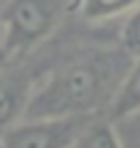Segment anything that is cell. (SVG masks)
I'll use <instances>...</instances> for the list:
<instances>
[{"mask_svg": "<svg viewBox=\"0 0 140 148\" xmlns=\"http://www.w3.org/2000/svg\"><path fill=\"white\" fill-rule=\"evenodd\" d=\"M118 54H91L69 62L47 74L32 86L25 119H67L93 116L108 106L128 67H120Z\"/></svg>", "mask_w": 140, "mask_h": 148, "instance_id": "6da1fadb", "label": "cell"}, {"mask_svg": "<svg viewBox=\"0 0 140 148\" xmlns=\"http://www.w3.org/2000/svg\"><path fill=\"white\" fill-rule=\"evenodd\" d=\"M74 148H123L118 136V128H116L113 119H96L91 116L88 123L81 128Z\"/></svg>", "mask_w": 140, "mask_h": 148, "instance_id": "52a82bcc", "label": "cell"}, {"mask_svg": "<svg viewBox=\"0 0 140 148\" xmlns=\"http://www.w3.org/2000/svg\"><path fill=\"white\" fill-rule=\"evenodd\" d=\"M69 0H7L0 8V35L5 59L25 57L54 32Z\"/></svg>", "mask_w": 140, "mask_h": 148, "instance_id": "7a4b0ae2", "label": "cell"}, {"mask_svg": "<svg viewBox=\"0 0 140 148\" xmlns=\"http://www.w3.org/2000/svg\"><path fill=\"white\" fill-rule=\"evenodd\" d=\"M32 86L22 74H3L0 72V133L25 119V109L30 101Z\"/></svg>", "mask_w": 140, "mask_h": 148, "instance_id": "277c9868", "label": "cell"}, {"mask_svg": "<svg viewBox=\"0 0 140 148\" xmlns=\"http://www.w3.org/2000/svg\"><path fill=\"white\" fill-rule=\"evenodd\" d=\"M120 47L128 57H140V5L123 17L120 25Z\"/></svg>", "mask_w": 140, "mask_h": 148, "instance_id": "ba28073f", "label": "cell"}, {"mask_svg": "<svg viewBox=\"0 0 140 148\" xmlns=\"http://www.w3.org/2000/svg\"><path fill=\"white\" fill-rule=\"evenodd\" d=\"M140 5V0H74L71 8L76 17L84 22H111L125 17L133 8Z\"/></svg>", "mask_w": 140, "mask_h": 148, "instance_id": "8992f818", "label": "cell"}, {"mask_svg": "<svg viewBox=\"0 0 140 148\" xmlns=\"http://www.w3.org/2000/svg\"><path fill=\"white\" fill-rule=\"evenodd\" d=\"M5 49H3V35H0V69H3V64H5Z\"/></svg>", "mask_w": 140, "mask_h": 148, "instance_id": "30bf717a", "label": "cell"}, {"mask_svg": "<svg viewBox=\"0 0 140 148\" xmlns=\"http://www.w3.org/2000/svg\"><path fill=\"white\" fill-rule=\"evenodd\" d=\"M116 128H118V136L123 148H140V111L128 114V116L113 119Z\"/></svg>", "mask_w": 140, "mask_h": 148, "instance_id": "9c48e42d", "label": "cell"}, {"mask_svg": "<svg viewBox=\"0 0 140 148\" xmlns=\"http://www.w3.org/2000/svg\"><path fill=\"white\" fill-rule=\"evenodd\" d=\"M108 111L111 119H120L140 111V57H133V62L128 64L123 79L108 104Z\"/></svg>", "mask_w": 140, "mask_h": 148, "instance_id": "5b68a950", "label": "cell"}, {"mask_svg": "<svg viewBox=\"0 0 140 148\" xmlns=\"http://www.w3.org/2000/svg\"><path fill=\"white\" fill-rule=\"evenodd\" d=\"M88 119H20L0 133V148H74Z\"/></svg>", "mask_w": 140, "mask_h": 148, "instance_id": "3957f363", "label": "cell"}]
</instances>
